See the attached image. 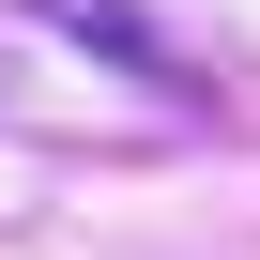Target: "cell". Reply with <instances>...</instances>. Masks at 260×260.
Returning a JSON list of instances; mask_svg holds the SVG:
<instances>
[{
	"label": "cell",
	"instance_id": "cell-1",
	"mask_svg": "<svg viewBox=\"0 0 260 260\" xmlns=\"http://www.w3.org/2000/svg\"><path fill=\"white\" fill-rule=\"evenodd\" d=\"M31 31H61V46H92L107 77H138V92H169V107H199V46L153 16V0H16Z\"/></svg>",
	"mask_w": 260,
	"mask_h": 260
}]
</instances>
